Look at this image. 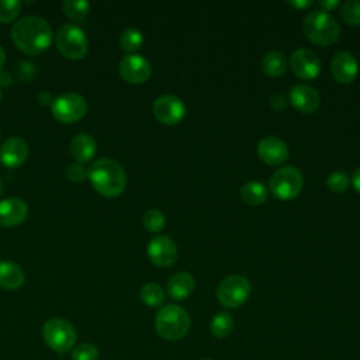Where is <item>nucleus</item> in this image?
Segmentation results:
<instances>
[{
  "instance_id": "1",
  "label": "nucleus",
  "mask_w": 360,
  "mask_h": 360,
  "mask_svg": "<svg viewBox=\"0 0 360 360\" xmlns=\"http://www.w3.org/2000/svg\"><path fill=\"white\" fill-rule=\"evenodd\" d=\"M11 39L27 55H38L46 51L52 42L49 22L38 15H25L14 22Z\"/></svg>"
},
{
  "instance_id": "2",
  "label": "nucleus",
  "mask_w": 360,
  "mask_h": 360,
  "mask_svg": "<svg viewBox=\"0 0 360 360\" xmlns=\"http://www.w3.org/2000/svg\"><path fill=\"white\" fill-rule=\"evenodd\" d=\"M87 177L94 190L108 198L120 195L127 184L124 167L114 159L101 158L96 160L87 173Z\"/></svg>"
},
{
  "instance_id": "3",
  "label": "nucleus",
  "mask_w": 360,
  "mask_h": 360,
  "mask_svg": "<svg viewBox=\"0 0 360 360\" xmlns=\"http://www.w3.org/2000/svg\"><path fill=\"white\" fill-rule=\"evenodd\" d=\"M191 326L188 312L176 304L163 305L155 316V330L165 340H179Z\"/></svg>"
},
{
  "instance_id": "4",
  "label": "nucleus",
  "mask_w": 360,
  "mask_h": 360,
  "mask_svg": "<svg viewBox=\"0 0 360 360\" xmlns=\"http://www.w3.org/2000/svg\"><path fill=\"white\" fill-rule=\"evenodd\" d=\"M305 37L318 45H330L340 35L338 20L323 10H311L302 21Z\"/></svg>"
},
{
  "instance_id": "5",
  "label": "nucleus",
  "mask_w": 360,
  "mask_h": 360,
  "mask_svg": "<svg viewBox=\"0 0 360 360\" xmlns=\"http://www.w3.org/2000/svg\"><path fill=\"white\" fill-rule=\"evenodd\" d=\"M55 42L60 55L70 60L82 59L89 51V41L84 31L73 22H68L59 28Z\"/></svg>"
},
{
  "instance_id": "6",
  "label": "nucleus",
  "mask_w": 360,
  "mask_h": 360,
  "mask_svg": "<svg viewBox=\"0 0 360 360\" xmlns=\"http://www.w3.org/2000/svg\"><path fill=\"white\" fill-rule=\"evenodd\" d=\"M45 343L56 353H68L76 343V330L70 322L62 318H51L42 326Z\"/></svg>"
},
{
  "instance_id": "7",
  "label": "nucleus",
  "mask_w": 360,
  "mask_h": 360,
  "mask_svg": "<svg viewBox=\"0 0 360 360\" xmlns=\"http://www.w3.org/2000/svg\"><path fill=\"white\" fill-rule=\"evenodd\" d=\"M250 294V283L242 274L225 277L217 287V300L225 308L233 309L240 307Z\"/></svg>"
},
{
  "instance_id": "8",
  "label": "nucleus",
  "mask_w": 360,
  "mask_h": 360,
  "mask_svg": "<svg viewBox=\"0 0 360 360\" xmlns=\"http://www.w3.org/2000/svg\"><path fill=\"white\" fill-rule=\"evenodd\" d=\"M269 188L280 200L294 198L302 188V174L294 166H283L271 174Z\"/></svg>"
},
{
  "instance_id": "9",
  "label": "nucleus",
  "mask_w": 360,
  "mask_h": 360,
  "mask_svg": "<svg viewBox=\"0 0 360 360\" xmlns=\"http://www.w3.org/2000/svg\"><path fill=\"white\" fill-rule=\"evenodd\" d=\"M51 111L55 120L63 124H72L82 120L87 111L84 97L77 93H63L52 100Z\"/></svg>"
},
{
  "instance_id": "10",
  "label": "nucleus",
  "mask_w": 360,
  "mask_h": 360,
  "mask_svg": "<svg viewBox=\"0 0 360 360\" xmlns=\"http://www.w3.org/2000/svg\"><path fill=\"white\" fill-rule=\"evenodd\" d=\"M152 111L158 121L166 125H173L184 117L186 107L177 96L163 94L153 101Z\"/></svg>"
},
{
  "instance_id": "11",
  "label": "nucleus",
  "mask_w": 360,
  "mask_h": 360,
  "mask_svg": "<svg viewBox=\"0 0 360 360\" xmlns=\"http://www.w3.org/2000/svg\"><path fill=\"white\" fill-rule=\"evenodd\" d=\"M148 256L159 267H169L177 260V246L167 235L153 236L148 243Z\"/></svg>"
},
{
  "instance_id": "12",
  "label": "nucleus",
  "mask_w": 360,
  "mask_h": 360,
  "mask_svg": "<svg viewBox=\"0 0 360 360\" xmlns=\"http://www.w3.org/2000/svg\"><path fill=\"white\" fill-rule=\"evenodd\" d=\"M152 73L150 63L139 53H128L120 62V75L125 82L139 84L149 79Z\"/></svg>"
},
{
  "instance_id": "13",
  "label": "nucleus",
  "mask_w": 360,
  "mask_h": 360,
  "mask_svg": "<svg viewBox=\"0 0 360 360\" xmlns=\"http://www.w3.org/2000/svg\"><path fill=\"white\" fill-rule=\"evenodd\" d=\"M292 72L301 79H315L321 72V60L309 48H298L290 56Z\"/></svg>"
},
{
  "instance_id": "14",
  "label": "nucleus",
  "mask_w": 360,
  "mask_h": 360,
  "mask_svg": "<svg viewBox=\"0 0 360 360\" xmlns=\"http://www.w3.org/2000/svg\"><path fill=\"white\" fill-rule=\"evenodd\" d=\"M359 72L356 56L349 51H339L330 60V73L339 83H352Z\"/></svg>"
},
{
  "instance_id": "15",
  "label": "nucleus",
  "mask_w": 360,
  "mask_h": 360,
  "mask_svg": "<svg viewBox=\"0 0 360 360\" xmlns=\"http://www.w3.org/2000/svg\"><path fill=\"white\" fill-rule=\"evenodd\" d=\"M257 155L269 165H280L288 158V146L278 136L269 135L259 141Z\"/></svg>"
},
{
  "instance_id": "16",
  "label": "nucleus",
  "mask_w": 360,
  "mask_h": 360,
  "mask_svg": "<svg viewBox=\"0 0 360 360\" xmlns=\"http://www.w3.org/2000/svg\"><path fill=\"white\" fill-rule=\"evenodd\" d=\"M28 156V145L20 136L6 139L0 148V162L10 169L21 166Z\"/></svg>"
},
{
  "instance_id": "17",
  "label": "nucleus",
  "mask_w": 360,
  "mask_h": 360,
  "mask_svg": "<svg viewBox=\"0 0 360 360\" xmlns=\"http://www.w3.org/2000/svg\"><path fill=\"white\" fill-rule=\"evenodd\" d=\"M28 215V207L24 200L11 197L0 201V226H15Z\"/></svg>"
},
{
  "instance_id": "18",
  "label": "nucleus",
  "mask_w": 360,
  "mask_h": 360,
  "mask_svg": "<svg viewBox=\"0 0 360 360\" xmlns=\"http://www.w3.org/2000/svg\"><path fill=\"white\" fill-rule=\"evenodd\" d=\"M290 101L301 112H314L319 105L318 91L305 83H297L290 90Z\"/></svg>"
},
{
  "instance_id": "19",
  "label": "nucleus",
  "mask_w": 360,
  "mask_h": 360,
  "mask_svg": "<svg viewBox=\"0 0 360 360\" xmlns=\"http://www.w3.org/2000/svg\"><path fill=\"white\" fill-rule=\"evenodd\" d=\"M96 141L89 134H77L70 142V155L77 163L90 162L96 153Z\"/></svg>"
},
{
  "instance_id": "20",
  "label": "nucleus",
  "mask_w": 360,
  "mask_h": 360,
  "mask_svg": "<svg viewBox=\"0 0 360 360\" xmlns=\"http://www.w3.org/2000/svg\"><path fill=\"white\" fill-rule=\"evenodd\" d=\"M194 290V278L187 271H179L173 274L167 281V292L173 300H184Z\"/></svg>"
},
{
  "instance_id": "21",
  "label": "nucleus",
  "mask_w": 360,
  "mask_h": 360,
  "mask_svg": "<svg viewBox=\"0 0 360 360\" xmlns=\"http://www.w3.org/2000/svg\"><path fill=\"white\" fill-rule=\"evenodd\" d=\"M25 281L22 269L8 260L0 262V287L4 290H17Z\"/></svg>"
},
{
  "instance_id": "22",
  "label": "nucleus",
  "mask_w": 360,
  "mask_h": 360,
  "mask_svg": "<svg viewBox=\"0 0 360 360\" xmlns=\"http://www.w3.org/2000/svg\"><path fill=\"white\" fill-rule=\"evenodd\" d=\"M262 69L271 77L281 76L287 69V59L281 51H270L262 59Z\"/></svg>"
},
{
  "instance_id": "23",
  "label": "nucleus",
  "mask_w": 360,
  "mask_h": 360,
  "mask_svg": "<svg viewBox=\"0 0 360 360\" xmlns=\"http://www.w3.org/2000/svg\"><path fill=\"white\" fill-rule=\"evenodd\" d=\"M240 198L249 205H259L267 198V188L260 181H248L240 187Z\"/></svg>"
},
{
  "instance_id": "24",
  "label": "nucleus",
  "mask_w": 360,
  "mask_h": 360,
  "mask_svg": "<svg viewBox=\"0 0 360 360\" xmlns=\"http://www.w3.org/2000/svg\"><path fill=\"white\" fill-rule=\"evenodd\" d=\"M210 330L218 339L229 336L231 332L233 330V318H232V315L226 311L217 312L211 319Z\"/></svg>"
},
{
  "instance_id": "25",
  "label": "nucleus",
  "mask_w": 360,
  "mask_h": 360,
  "mask_svg": "<svg viewBox=\"0 0 360 360\" xmlns=\"http://www.w3.org/2000/svg\"><path fill=\"white\" fill-rule=\"evenodd\" d=\"M141 300L148 307H160L165 301L163 288L158 283L149 281L141 288Z\"/></svg>"
},
{
  "instance_id": "26",
  "label": "nucleus",
  "mask_w": 360,
  "mask_h": 360,
  "mask_svg": "<svg viewBox=\"0 0 360 360\" xmlns=\"http://www.w3.org/2000/svg\"><path fill=\"white\" fill-rule=\"evenodd\" d=\"M62 8H63V13L70 20L79 22L87 17L90 4L89 1H84V0H65L62 3Z\"/></svg>"
},
{
  "instance_id": "27",
  "label": "nucleus",
  "mask_w": 360,
  "mask_h": 360,
  "mask_svg": "<svg viewBox=\"0 0 360 360\" xmlns=\"http://www.w3.org/2000/svg\"><path fill=\"white\" fill-rule=\"evenodd\" d=\"M143 42V35L141 32V30L135 28V27H128L127 30L122 31L121 37H120V45L124 51H127L128 53H132L134 51H136Z\"/></svg>"
},
{
  "instance_id": "28",
  "label": "nucleus",
  "mask_w": 360,
  "mask_h": 360,
  "mask_svg": "<svg viewBox=\"0 0 360 360\" xmlns=\"http://www.w3.org/2000/svg\"><path fill=\"white\" fill-rule=\"evenodd\" d=\"M143 226L150 232H160L166 225V218L160 210L150 208L146 210L142 215Z\"/></svg>"
},
{
  "instance_id": "29",
  "label": "nucleus",
  "mask_w": 360,
  "mask_h": 360,
  "mask_svg": "<svg viewBox=\"0 0 360 360\" xmlns=\"http://www.w3.org/2000/svg\"><path fill=\"white\" fill-rule=\"evenodd\" d=\"M343 20L352 25H360V0H347L340 7Z\"/></svg>"
},
{
  "instance_id": "30",
  "label": "nucleus",
  "mask_w": 360,
  "mask_h": 360,
  "mask_svg": "<svg viewBox=\"0 0 360 360\" xmlns=\"http://www.w3.org/2000/svg\"><path fill=\"white\" fill-rule=\"evenodd\" d=\"M72 360H97L98 359V349L93 343H79L72 350Z\"/></svg>"
},
{
  "instance_id": "31",
  "label": "nucleus",
  "mask_w": 360,
  "mask_h": 360,
  "mask_svg": "<svg viewBox=\"0 0 360 360\" xmlns=\"http://www.w3.org/2000/svg\"><path fill=\"white\" fill-rule=\"evenodd\" d=\"M21 10V3L17 0H0V22L13 21Z\"/></svg>"
},
{
  "instance_id": "32",
  "label": "nucleus",
  "mask_w": 360,
  "mask_h": 360,
  "mask_svg": "<svg viewBox=\"0 0 360 360\" xmlns=\"http://www.w3.org/2000/svg\"><path fill=\"white\" fill-rule=\"evenodd\" d=\"M349 176L342 172V170H335L332 173H329L328 179H326V184L329 187V190L335 191V193H340L343 190L347 188L349 186Z\"/></svg>"
},
{
  "instance_id": "33",
  "label": "nucleus",
  "mask_w": 360,
  "mask_h": 360,
  "mask_svg": "<svg viewBox=\"0 0 360 360\" xmlns=\"http://www.w3.org/2000/svg\"><path fill=\"white\" fill-rule=\"evenodd\" d=\"M87 173H89V170L83 165H80V163H73V165H70L66 169V176L72 181H82V180H84L87 177Z\"/></svg>"
},
{
  "instance_id": "34",
  "label": "nucleus",
  "mask_w": 360,
  "mask_h": 360,
  "mask_svg": "<svg viewBox=\"0 0 360 360\" xmlns=\"http://www.w3.org/2000/svg\"><path fill=\"white\" fill-rule=\"evenodd\" d=\"M285 104H287V100H285V97H284L283 94H280V93L273 94L271 98H270V105H271V108L276 110V111H281V110L285 107Z\"/></svg>"
},
{
  "instance_id": "35",
  "label": "nucleus",
  "mask_w": 360,
  "mask_h": 360,
  "mask_svg": "<svg viewBox=\"0 0 360 360\" xmlns=\"http://www.w3.org/2000/svg\"><path fill=\"white\" fill-rule=\"evenodd\" d=\"M340 3L339 0H321L319 1V6H321V10L323 11H329V10H333L335 7H338Z\"/></svg>"
},
{
  "instance_id": "36",
  "label": "nucleus",
  "mask_w": 360,
  "mask_h": 360,
  "mask_svg": "<svg viewBox=\"0 0 360 360\" xmlns=\"http://www.w3.org/2000/svg\"><path fill=\"white\" fill-rule=\"evenodd\" d=\"M288 4H291V6L297 7V8H305V7L312 6L314 1H312V0H298V1H297V0H290Z\"/></svg>"
},
{
  "instance_id": "37",
  "label": "nucleus",
  "mask_w": 360,
  "mask_h": 360,
  "mask_svg": "<svg viewBox=\"0 0 360 360\" xmlns=\"http://www.w3.org/2000/svg\"><path fill=\"white\" fill-rule=\"evenodd\" d=\"M352 183H353L354 188L360 193V167L354 170V173H353V176H352Z\"/></svg>"
},
{
  "instance_id": "38",
  "label": "nucleus",
  "mask_w": 360,
  "mask_h": 360,
  "mask_svg": "<svg viewBox=\"0 0 360 360\" xmlns=\"http://www.w3.org/2000/svg\"><path fill=\"white\" fill-rule=\"evenodd\" d=\"M4 60H6V53H4V49L0 46V70H1L3 65H4Z\"/></svg>"
},
{
  "instance_id": "39",
  "label": "nucleus",
  "mask_w": 360,
  "mask_h": 360,
  "mask_svg": "<svg viewBox=\"0 0 360 360\" xmlns=\"http://www.w3.org/2000/svg\"><path fill=\"white\" fill-rule=\"evenodd\" d=\"M1 190H3V181H1V177H0V194H1Z\"/></svg>"
},
{
  "instance_id": "40",
  "label": "nucleus",
  "mask_w": 360,
  "mask_h": 360,
  "mask_svg": "<svg viewBox=\"0 0 360 360\" xmlns=\"http://www.w3.org/2000/svg\"><path fill=\"white\" fill-rule=\"evenodd\" d=\"M0 100H1V90H0Z\"/></svg>"
},
{
  "instance_id": "41",
  "label": "nucleus",
  "mask_w": 360,
  "mask_h": 360,
  "mask_svg": "<svg viewBox=\"0 0 360 360\" xmlns=\"http://www.w3.org/2000/svg\"><path fill=\"white\" fill-rule=\"evenodd\" d=\"M202 360H212V359H202Z\"/></svg>"
}]
</instances>
